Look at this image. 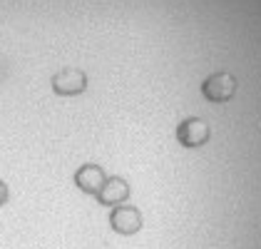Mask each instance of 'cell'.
<instances>
[{
    "label": "cell",
    "instance_id": "6da1fadb",
    "mask_svg": "<svg viewBox=\"0 0 261 249\" xmlns=\"http://www.w3.org/2000/svg\"><path fill=\"white\" fill-rule=\"evenodd\" d=\"M209 137H212V130L199 117H187L177 127V140L184 147H201L209 142Z\"/></svg>",
    "mask_w": 261,
    "mask_h": 249
},
{
    "label": "cell",
    "instance_id": "7a4b0ae2",
    "mask_svg": "<svg viewBox=\"0 0 261 249\" xmlns=\"http://www.w3.org/2000/svg\"><path fill=\"white\" fill-rule=\"evenodd\" d=\"M85 87H87V78L77 67H65L53 78V90L58 95H65V97L80 95V92H85Z\"/></svg>",
    "mask_w": 261,
    "mask_h": 249
},
{
    "label": "cell",
    "instance_id": "3957f363",
    "mask_svg": "<svg viewBox=\"0 0 261 249\" xmlns=\"http://www.w3.org/2000/svg\"><path fill=\"white\" fill-rule=\"evenodd\" d=\"M234 90H237V83H234V78L226 75V72H217V75H212L206 83L201 85L204 97L212 100V103H226V100L234 95Z\"/></svg>",
    "mask_w": 261,
    "mask_h": 249
},
{
    "label": "cell",
    "instance_id": "277c9868",
    "mask_svg": "<svg viewBox=\"0 0 261 249\" xmlns=\"http://www.w3.org/2000/svg\"><path fill=\"white\" fill-rule=\"evenodd\" d=\"M110 225L115 232L120 234H135L142 227V214L137 207H129V205H117L110 214Z\"/></svg>",
    "mask_w": 261,
    "mask_h": 249
},
{
    "label": "cell",
    "instance_id": "5b68a950",
    "mask_svg": "<svg viewBox=\"0 0 261 249\" xmlns=\"http://www.w3.org/2000/svg\"><path fill=\"white\" fill-rule=\"evenodd\" d=\"M105 180H107V175L102 172L100 165H82L77 169V175H75V182L80 187L82 192H87V194H97L105 185Z\"/></svg>",
    "mask_w": 261,
    "mask_h": 249
},
{
    "label": "cell",
    "instance_id": "8992f818",
    "mask_svg": "<svg viewBox=\"0 0 261 249\" xmlns=\"http://www.w3.org/2000/svg\"><path fill=\"white\" fill-rule=\"evenodd\" d=\"M129 197V185L122 177H107L102 189L97 192V200L102 205H122Z\"/></svg>",
    "mask_w": 261,
    "mask_h": 249
},
{
    "label": "cell",
    "instance_id": "52a82bcc",
    "mask_svg": "<svg viewBox=\"0 0 261 249\" xmlns=\"http://www.w3.org/2000/svg\"><path fill=\"white\" fill-rule=\"evenodd\" d=\"M5 200H8V187L0 182V205H5Z\"/></svg>",
    "mask_w": 261,
    "mask_h": 249
}]
</instances>
